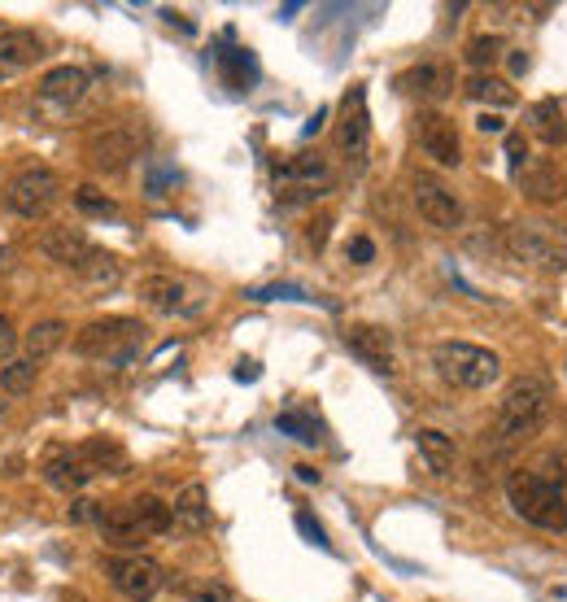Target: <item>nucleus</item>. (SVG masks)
<instances>
[{
	"mask_svg": "<svg viewBox=\"0 0 567 602\" xmlns=\"http://www.w3.org/2000/svg\"><path fill=\"white\" fill-rule=\"evenodd\" d=\"M506 502L520 520L546 528V533H567V480L541 472H511L506 476Z\"/></svg>",
	"mask_w": 567,
	"mask_h": 602,
	"instance_id": "1",
	"label": "nucleus"
},
{
	"mask_svg": "<svg viewBox=\"0 0 567 602\" xmlns=\"http://www.w3.org/2000/svg\"><path fill=\"white\" fill-rule=\"evenodd\" d=\"M140 341H144V323L114 315V319L88 323V328L75 336V354L92 358V363H105V367H127L131 358H136Z\"/></svg>",
	"mask_w": 567,
	"mask_h": 602,
	"instance_id": "2",
	"label": "nucleus"
},
{
	"mask_svg": "<svg viewBox=\"0 0 567 602\" xmlns=\"http://www.w3.org/2000/svg\"><path fill=\"white\" fill-rule=\"evenodd\" d=\"M432 363L454 389H467V393H480L489 384H498L502 376V358L485 345H472V341H445L432 349Z\"/></svg>",
	"mask_w": 567,
	"mask_h": 602,
	"instance_id": "3",
	"label": "nucleus"
},
{
	"mask_svg": "<svg viewBox=\"0 0 567 602\" xmlns=\"http://www.w3.org/2000/svg\"><path fill=\"white\" fill-rule=\"evenodd\" d=\"M506 249L537 271H550V275L567 271V227L563 223H546V219L511 223L506 227Z\"/></svg>",
	"mask_w": 567,
	"mask_h": 602,
	"instance_id": "4",
	"label": "nucleus"
},
{
	"mask_svg": "<svg viewBox=\"0 0 567 602\" xmlns=\"http://www.w3.org/2000/svg\"><path fill=\"white\" fill-rule=\"evenodd\" d=\"M550 415V384L541 376H515L498 402V428L506 437H533Z\"/></svg>",
	"mask_w": 567,
	"mask_h": 602,
	"instance_id": "5",
	"label": "nucleus"
},
{
	"mask_svg": "<svg viewBox=\"0 0 567 602\" xmlns=\"http://www.w3.org/2000/svg\"><path fill=\"white\" fill-rule=\"evenodd\" d=\"M410 197H415L419 219H424L428 227H437V232H458V227L467 223V206L458 201V192L432 171L410 175Z\"/></svg>",
	"mask_w": 567,
	"mask_h": 602,
	"instance_id": "6",
	"label": "nucleus"
},
{
	"mask_svg": "<svg viewBox=\"0 0 567 602\" xmlns=\"http://www.w3.org/2000/svg\"><path fill=\"white\" fill-rule=\"evenodd\" d=\"M53 201H57V175L48 166H31V171L9 179L5 188V210L22 214V219H40V214L53 210Z\"/></svg>",
	"mask_w": 567,
	"mask_h": 602,
	"instance_id": "7",
	"label": "nucleus"
},
{
	"mask_svg": "<svg viewBox=\"0 0 567 602\" xmlns=\"http://www.w3.org/2000/svg\"><path fill=\"white\" fill-rule=\"evenodd\" d=\"M284 188V201H315V197H328L332 192V166L319 158V153H297L293 162H284L275 171Z\"/></svg>",
	"mask_w": 567,
	"mask_h": 602,
	"instance_id": "8",
	"label": "nucleus"
},
{
	"mask_svg": "<svg viewBox=\"0 0 567 602\" xmlns=\"http://www.w3.org/2000/svg\"><path fill=\"white\" fill-rule=\"evenodd\" d=\"M105 572H110V585L131 602H153L162 589V568L144 555H114L105 559Z\"/></svg>",
	"mask_w": 567,
	"mask_h": 602,
	"instance_id": "9",
	"label": "nucleus"
},
{
	"mask_svg": "<svg viewBox=\"0 0 567 602\" xmlns=\"http://www.w3.org/2000/svg\"><path fill=\"white\" fill-rule=\"evenodd\" d=\"M415 140H419V149H424L432 162L445 166V171H454V166L463 162V140H458V127H454V118H445L441 110H424L415 118Z\"/></svg>",
	"mask_w": 567,
	"mask_h": 602,
	"instance_id": "10",
	"label": "nucleus"
},
{
	"mask_svg": "<svg viewBox=\"0 0 567 602\" xmlns=\"http://www.w3.org/2000/svg\"><path fill=\"white\" fill-rule=\"evenodd\" d=\"M92 162L101 166V171H127L131 162H136V153L144 149V131L140 127H105V131H96L92 136Z\"/></svg>",
	"mask_w": 567,
	"mask_h": 602,
	"instance_id": "11",
	"label": "nucleus"
},
{
	"mask_svg": "<svg viewBox=\"0 0 567 602\" xmlns=\"http://www.w3.org/2000/svg\"><path fill=\"white\" fill-rule=\"evenodd\" d=\"M40 476L48 480L53 489L62 493H83V485L92 480V467L83 463V454L75 450V445H48V450L40 454Z\"/></svg>",
	"mask_w": 567,
	"mask_h": 602,
	"instance_id": "12",
	"label": "nucleus"
},
{
	"mask_svg": "<svg viewBox=\"0 0 567 602\" xmlns=\"http://www.w3.org/2000/svg\"><path fill=\"white\" fill-rule=\"evenodd\" d=\"M367 136H371V123H367V92L354 88V92L345 96L341 123H336V149H341L349 162H363V158H367Z\"/></svg>",
	"mask_w": 567,
	"mask_h": 602,
	"instance_id": "13",
	"label": "nucleus"
},
{
	"mask_svg": "<svg viewBox=\"0 0 567 602\" xmlns=\"http://www.w3.org/2000/svg\"><path fill=\"white\" fill-rule=\"evenodd\" d=\"M92 88V75L83 66H53L48 75L40 79V88H35V96H40V105H53V110H70V105H79L83 96H88Z\"/></svg>",
	"mask_w": 567,
	"mask_h": 602,
	"instance_id": "14",
	"label": "nucleus"
},
{
	"mask_svg": "<svg viewBox=\"0 0 567 602\" xmlns=\"http://www.w3.org/2000/svg\"><path fill=\"white\" fill-rule=\"evenodd\" d=\"M397 88L415 101H445L454 92V66L450 62H419L397 75Z\"/></svg>",
	"mask_w": 567,
	"mask_h": 602,
	"instance_id": "15",
	"label": "nucleus"
},
{
	"mask_svg": "<svg viewBox=\"0 0 567 602\" xmlns=\"http://www.w3.org/2000/svg\"><path fill=\"white\" fill-rule=\"evenodd\" d=\"M345 345L354 358H363L371 371H380V376H393V336L376 328V323H354V328H345Z\"/></svg>",
	"mask_w": 567,
	"mask_h": 602,
	"instance_id": "16",
	"label": "nucleus"
},
{
	"mask_svg": "<svg viewBox=\"0 0 567 602\" xmlns=\"http://www.w3.org/2000/svg\"><path fill=\"white\" fill-rule=\"evenodd\" d=\"M520 188L533 206H554L567 197V179L550 158H528V166L520 171Z\"/></svg>",
	"mask_w": 567,
	"mask_h": 602,
	"instance_id": "17",
	"label": "nucleus"
},
{
	"mask_svg": "<svg viewBox=\"0 0 567 602\" xmlns=\"http://www.w3.org/2000/svg\"><path fill=\"white\" fill-rule=\"evenodd\" d=\"M96 528H101V537L110 541L114 550H123V555H136L144 541H149V533H144L140 520H136V511H131V502H123V507H105Z\"/></svg>",
	"mask_w": 567,
	"mask_h": 602,
	"instance_id": "18",
	"label": "nucleus"
},
{
	"mask_svg": "<svg viewBox=\"0 0 567 602\" xmlns=\"http://www.w3.org/2000/svg\"><path fill=\"white\" fill-rule=\"evenodd\" d=\"M40 254H44L48 262H57V267L79 271V267H83V258L92 254V245L75 232V227H53V232H44V236H40Z\"/></svg>",
	"mask_w": 567,
	"mask_h": 602,
	"instance_id": "19",
	"label": "nucleus"
},
{
	"mask_svg": "<svg viewBox=\"0 0 567 602\" xmlns=\"http://www.w3.org/2000/svg\"><path fill=\"white\" fill-rule=\"evenodd\" d=\"M140 301L153 306L158 315H179V310H188V284L175 280V275H144Z\"/></svg>",
	"mask_w": 567,
	"mask_h": 602,
	"instance_id": "20",
	"label": "nucleus"
},
{
	"mask_svg": "<svg viewBox=\"0 0 567 602\" xmlns=\"http://www.w3.org/2000/svg\"><path fill=\"white\" fill-rule=\"evenodd\" d=\"M171 515H175V528H184V533H205V528H210V502H205V489L184 485L171 502Z\"/></svg>",
	"mask_w": 567,
	"mask_h": 602,
	"instance_id": "21",
	"label": "nucleus"
},
{
	"mask_svg": "<svg viewBox=\"0 0 567 602\" xmlns=\"http://www.w3.org/2000/svg\"><path fill=\"white\" fill-rule=\"evenodd\" d=\"M415 445H419V454H424V463H428L432 476H450L454 472L458 450H454V441L445 437L441 428H419L415 432Z\"/></svg>",
	"mask_w": 567,
	"mask_h": 602,
	"instance_id": "22",
	"label": "nucleus"
},
{
	"mask_svg": "<svg viewBox=\"0 0 567 602\" xmlns=\"http://www.w3.org/2000/svg\"><path fill=\"white\" fill-rule=\"evenodd\" d=\"M528 131L546 144H563L567 140V118H563V105L541 96V101L528 105Z\"/></svg>",
	"mask_w": 567,
	"mask_h": 602,
	"instance_id": "23",
	"label": "nucleus"
},
{
	"mask_svg": "<svg viewBox=\"0 0 567 602\" xmlns=\"http://www.w3.org/2000/svg\"><path fill=\"white\" fill-rule=\"evenodd\" d=\"M66 328H70L66 319H40V323H31V328H27V341H22V345H27V358L35 367L66 345Z\"/></svg>",
	"mask_w": 567,
	"mask_h": 602,
	"instance_id": "24",
	"label": "nucleus"
},
{
	"mask_svg": "<svg viewBox=\"0 0 567 602\" xmlns=\"http://www.w3.org/2000/svg\"><path fill=\"white\" fill-rule=\"evenodd\" d=\"M44 40L35 31H0V62H9L14 70H27L31 62L44 57Z\"/></svg>",
	"mask_w": 567,
	"mask_h": 602,
	"instance_id": "25",
	"label": "nucleus"
},
{
	"mask_svg": "<svg viewBox=\"0 0 567 602\" xmlns=\"http://www.w3.org/2000/svg\"><path fill=\"white\" fill-rule=\"evenodd\" d=\"M79 275H83V284L101 297V293H110V288H118V280H123V262L114 254H105V249H92V254L83 258Z\"/></svg>",
	"mask_w": 567,
	"mask_h": 602,
	"instance_id": "26",
	"label": "nucleus"
},
{
	"mask_svg": "<svg viewBox=\"0 0 567 602\" xmlns=\"http://www.w3.org/2000/svg\"><path fill=\"white\" fill-rule=\"evenodd\" d=\"M83 463L92 467V472H105V476H123L127 472V450L118 441H105V437H92L79 445Z\"/></svg>",
	"mask_w": 567,
	"mask_h": 602,
	"instance_id": "27",
	"label": "nucleus"
},
{
	"mask_svg": "<svg viewBox=\"0 0 567 602\" xmlns=\"http://www.w3.org/2000/svg\"><path fill=\"white\" fill-rule=\"evenodd\" d=\"M131 511H136V520H140V528H144L149 537H162V533H171V528H175L171 502L153 498V493H140V498H131Z\"/></svg>",
	"mask_w": 567,
	"mask_h": 602,
	"instance_id": "28",
	"label": "nucleus"
},
{
	"mask_svg": "<svg viewBox=\"0 0 567 602\" xmlns=\"http://www.w3.org/2000/svg\"><path fill=\"white\" fill-rule=\"evenodd\" d=\"M75 210L83 214V219H92V223H114L118 214H123L110 192L96 188V184H79L75 188Z\"/></svg>",
	"mask_w": 567,
	"mask_h": 602,
	"instance_id": "29",
	"label": "nucleus"
},
{
	"mask_svg": "<svg viewBox=\"0 0 567 602\" xmlns=\"http://www.w3.org/2000/svg\"><path fill=\"white\" fill-rule=\"evenodd\" d=\"M467 96L472 101H480V105H493V110H506V105H515V88L506 79H498V75H472L467 79Z\"/></svg>",
	"mask_w": 567,
	"mask_h": 602,
	"instance_id": "30",
	"label": "nucleus"
},
{
	"mask_svg": "<svg viewBox=\"0 0 567 602\" xmlns=\"http://www.w3.org/2000/svg\"><path fill=\"white\" fill-rule=\"evenodd\" d=\"M223 75L232 79V88H253L258 83V62H253L249 48H219Z\"/></svg>",
	"mask_w": 567,
	"mask_h": 602,
	"instance_id": "31",
	"label": "nucleus"
},
{
	"mask_svg": "<svg viewBox=\"0 0 567 602\" xmlns=\"http://www.w3.org/2000/svg\"><path fill=\"white\" fill-rule=\"evenodd\" d=\"M275 428H280L284 437L301 441V445H319V441H323V437H319L323 424H319L315 415H306V411H284L280 419H275Z\"/></svg>",
	"mask_w": 567,
	"mask_h": 602,
	"instance_id": "32",
	"label": "nucleus"
},
{
	"mask_svg": "<svg viewBox=\"0 0 567 602\" xmlns=\"http://www.w3.org/2000/svg\"><path fill=\"white\" fill-rule=\"evenodd\" d=\"M35 376H40V367H35L31 358H14V363H5V367H0V393H9V397L31 393Z\"/></svg>",
	"mask_w": 567,
	"mask_h": 602,
	"instance_id": "33",
	"label": "nucleus"
},
{
	"mask_svg": "<svg viewBox=\"0 0 567 602\" xmlns=\"http://www.w3.org/2000/svg\"><path fill=\"white\" fill-rule=\"evenodd\" d=\"M502 57V40L498 35H476L472 44H467V62H472L480 75H485V66H493Z\"/></svg>",
	"mask_w": 567,
	"mask_h": 602,
	"instance_id": "34",
	"label": "nucleus"
},
{
	"mask_svg": "<svg viewBox=\"0 0 567 602\" xmlns=\"http://www.w3.org/2000/svg\"><path fill=\"white\" fill-rule=\"evenodd\" d=\"M184 594L192 602H236L232 589H227L223 581H197V585H184Z\"/></svg>",
	"mask_w": 567,
	"mask_h": 602,
	"instance_id": "35",
	"label": "nucleus"
},
{
	"mask_svg": "<svg viewBox=\"0 0 567 602\" xmlns=\"http://www.w3.org/2000/svg\"><path fill=\"white\" fill-rule=\"evenodd\" d=\"M101 515H105V507L96 498H83L79 493V498L70 502V524H101Z\"/></svg>",
	"mask_w": 567,
	"mask_h": 602,
	"instance_id": "36",
	"label": "nucleus"
},
{
	"mask_svg": "<svg viewBox=\"0 0 567 602\" xmlns=\"http://www.w3.org/2000/svg\"><path fill=\"white\" fill-rule=\"evenodd\" d=\"M345 254H349L354 267H367V262H376V240H371V236H354L345 245Z\"/></svg>",
	"mask_w": 567,
	"mask_h": 602,
	"instance_id": "37",
	"label": "nucleus"
},
{
	"mask_svg": "<svg viewBox=\"0 0 567 602\" xmlns=\"http://www.w3.org/2000/svg\"><path fill=\"white\" fill-rule=\"evenodd\" d=\"M506 162H511V171H524V166H528V140L520 136V131L506 136Z\"/></svg>",
	"mask_w": 567,
	"mask_h": 602,
	"instance_id": "38",
	"label": "nucleus"
},
{
	"mask_svg": "<svg viewBox=\"0 0 567 602\" xmlns=\"http://www.w3.org/2000/svg\"><path fill=\"white\" fill-rule=\"evenodd\" d=\"M249 297H253V301H288V297L301 301L306 293H301V288H293V284H271V288H253Z\"/></svg>",
	"mask_w": 567,
	"mask_h": 602,
	"instance_id": "39",
	"label": "nucleus"
},
{
	"mask_svg": "<svg viewBox=\"0 0 567 602\" xmlns=\"http://www.w3.org/2000/svg\"><path fill=\"white\" fill-rule=\"evenodd\" d=\"M297 528H301V533H306V541H315L319 550H328V533H323V528H319V520H315V515H310V511H297Z\"/></svg>",
	"mask_w": 567,
	"mask_h": 602,
	"instance_id": "40",
	"label": "nucleus"
},
{
	"mask_svg": "<svg viewBox=\"0 0 567 602\" xmlns=\"http://www.w3.org/2000/svg\"><path fill=\"white\" fill-rule=\"evenodd\" d=\"M14 349H18L14 319H5V315H0V363H5V358H14Z\"/></svg>",
	"mask_w": 567,
	"mask_h": 602,
	"instance_id": "41",
	"label": "nucleus"
},
{
	"mask_svg": "<svg viewBox=\"0 0 567 602\" xmlns=\"http://www.w3.org/2000/svg\"><path fill=\"white\" fill-rule=\"evenodd\" d=\"M171 171H149V188H144V192H149V197H162V192H171V188H166V184H171Z\"/></svg>",
	"mask_w": 567,
	"mask_h": 602,
	"instance_id": "42",
	"label": "nucleus"
},
{
	"mask_svg": "<svg viewBox=\"0 0 567 602\" xmlns=\"http://www.w3.org/2000/svg\"><path fill=\"white\" fill-rule=\"evenodd\" d=\"M506 62H511V70H515V75H524V70H528V57H524V53H511V57H506Z\"/></svg>",
	"mask_w": 567,
	"mask_h": 602,
	"instance_id": "43",
	"label": "nucleus"
},
{
	"mask_svg": "<svg viewBox=\"0 0 567 602\" xmlns=\"http://www.w3.org/2000/svg\"><path fill=\"white\" fill-rule=\"evenodd\" d=\"M480 131H502V118L498 114H485V118H480Z\"/></svg>",
	"mask_w": 567,
	"mask_h": 602,
	"instance_id": "44",
	"label": "nucleus"
},
{
	"mask_svg": "<svg viewBox=\"0 0 567 602\" xmlns=\"http://www.w3.org/2000/svg\"><path fill=\"white\" fill-rule=\"evenodd\" d=\"M297 476L306 480V485H315V480H319V472H315V467H297Z\"/></svg>",
	"mask_w": 567,
	"mask_h": 602,
	"instance_id": "45",
	"label": "nucleus"
},
{
	"mask_svg": "<svg viewBox=\"0 0 567 602\" xmlns=\"http://www.w3.org/2000/svg\"><path fill=\"white\" fill-rule=\"evenodd\" d=\"M14 75H18L14 66H9V62H0V83H9V79H14Z\"/></svg>",
	"mask_w": 567,
	"mask_h": 602,
	"instance_id": "46",
	"label": "nucleus"
},
{
	"mask_svg": "<svg viewBox=\"0 0 567 602\" xmlns=\"http://www.w3.org/2000/svg\"><path fill=\"white\" fill-rule=\"evenodd\" d=\"M0 406H5V397H0Z\"/></svg>",
	"mask_w": 567,
	"mask_h": 602,
	"instance_id": "47",
	"label": "nucleus"
}]
</instances>
